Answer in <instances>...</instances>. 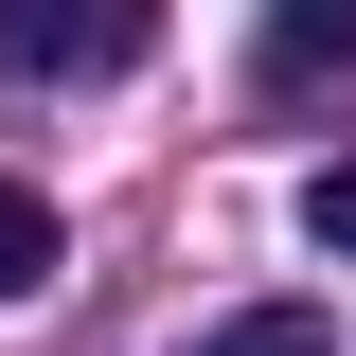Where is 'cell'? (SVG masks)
<instances>
[{"label": "cell", "instance_id": "3", "mask_svg": "<svg viewBox=\"0 0 356 356\" xmlns=\"http://www.w3.org/2000/svg\"><path fill=\"white\" fill-rule=\"evenodd\" d=\"M36 285H54V196L0 178V303H36Z\"/></svg>", "mask_w": 356, "mask_h": 356}, {"label": "cell", "instance_id": "4", "mask_svg": "<svg viewBox=\"0 0 356 356\" xmlns=\"http://www.w3.org/2000/svg\"><path fill=\"white\" fill-rule=\"evenodd\" d=\"M214 356H339V321L321 303H250V321H214Z\"/></svg>", "mask_w": 356, "mask_h": 356}, {"label": "cell", "instance_id": "1", "mask_svg": "<svg viewBox=\"0 0 356 356\" xmlns=\"http://www.w3.org/2000/svg\"><path fill=\"white\" fill-rule=\"evenodd\" d=\"M143 18H161V0H0V72H18V89H36V72H125Z\"/></svg>", "mask_w": 356, "mask_h": 356}, {"label": "cell", "instance_id": "5", "mask_svg": "<svg viewBox=\"0 0 356 356\" xmlns=\"http://www.w3.org/2000/svg\"><path fill=\"white\" fill-rule=\"evenodd\" d=\"M303 250H339V267H356V161H321V178H303Z\"/></svg>", "mask_w": 356, "mask_h": 356}, {"label": "cell", "instance_id": "2", "mask_svg": "<svg viewBox=\"0 0 356 356\" xmlns=\"http://www.w3.org/2000/svg\"><path fill=\"white\" fill-rule=\"evenodd\" d=\"M356 72V0H267V89H321Z\"/></svg>", "mask_w": 356, "mask_h": 356}]
</instances>
